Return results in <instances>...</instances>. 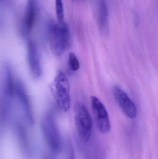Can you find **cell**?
<instances>
[{"instance_id": "1", "label": "cell", "mask_w": 158, "mask_h": 159, "mask_svg": "<svg viewBox=\"0 0 158 159\" xmlns=\"http://www.w3.org/2000/svg\"><path fill=\"white\" fill-rule=\"evenodd\" d=\"M48 36L50 49L57 57H60L71 44L69 28L66 22L51 21L48 26Z\"/></svg>"}, {"instance_id": "2", "label": "cell", "mask_w": 158, "mask_h": 159, "mask_svg": "<svg viewBox=\"0 0 158 159\" xmlns=\"http://www.w3.org/2000/svg\"><path fill=\"white\" fill-rule=\"evenodd\" d=\"M1 102V119L2 123H5L9 118L12 110V102L15 85L12 70L8 64H5L3 70Z\"/></svg>"}, {"instance_id": "3", "label": "cell", "mask_w": 158, "mask_h": 159, "mask_svg": "<svg viewBox=\"0 0 158 159\" xmlns=\"http://www.w3.org/2000/svg\"><path fill=\"white\" fill-rule=\"evenodd\" d=\"M50 90L58 107L63 112H68L70 105V86L67 77L62 71L58 72Z\"/></svg>"}, {"instance_id": "4", "label": "cell", "mask_w": 158, "mask_h": 159, "mask_svg": "<svg viewBox=\"0 0 158 159\" xmlns=\"http://www.w3.org/2000/svg\"><path fill=\"white\" fill-rule=\"evenodd\" d=\"M41 128L45 140L51 151L55 154L59 153L62 149V141L53 114L45 115L42 119Z\"/></svg>"}, {"instance_id": "5", "label": "cell", "mask_w": 158, "mask_h": 159, "mask_svg": "<svg viewBox=\"0 0 158 159\" xmlns=\"http://www.w3.org/2000/svg\"><path fill=\"white\" fill-rule=\"evenodd\" d=\"M75 124L79 137L84 143H87L92 138L93 123L91 115L86 107L81 103L75 106Z\"/></svg>"}, {"instance_id": "6", "label": "cell", "mask_w": 158, "mask_h": 159, "mask_svg": "<svg viewBox=\"0 0 158 159\" xmlns=\"http://www.w3.org/2000/svg\"><path fill=\"white\" fill-rule=\"evenodd\" d=\"M91 104L98 130L103 134L109 132L111 124L105 106L98 98L94 96L91 98Z\"/></svg>"}, {"instance_id": "7", "label": "cell", "mask_w": 158, "mask_h": 159, "mask_svg": "<svg viewBox=\"0 0 158 159\" xmlns=\"http://www.w3.org/2000/svg\"><path fill=\"white\" fill-rule=\"evenodd\" d=\"M113 93L116 102L123 113L130 118H136L137 115L136 106L125 92L118 86H115L113 88Z\"/></svg>"}, {"instance_id": "8", "label": "cell", "mask_w": 158, "mask_h": 159, "mask_svg": "<svg viewBox=\"0 0 158 159\" xmlns=\"http://www.w3.org/2000/svg\"><path fill=\"white\" fill-rule=\"evenodd\" d=\"M15 93L25 119L30 125H33L34 117L31 105L25 87L19 80L15 85Z\"/></svg>"}, {"instance_id": "9", "label": "cell", "mask_w": 158, "mask_h": 159, "mask_svg": "<svg viewBox=\"0 0 158 159\" xmlns=\"http://www.w3.org/2000/svg\"><path fill=\"white\" fill-rule=\"evenodd\" d=\"M27 52L29 67L33 78L39 79L41 75V67L40 56L36 44L32 41H29L27 44Z\"/></svg>"}, {"instance_id": "10", "label": "cell", "mask_w": 158, "mask_h": 159, "mask_svg": "<svg viewBox=\"0 0 158 159\" xmlns=\"http://www.w3.org/2000/svg\"><path fill=\"white\" fill-rule=\"evenodd\" d=\"M37 14V6L35 0H28V4L21 25L23 36L29 34L35 24Z\"/></svg>"}, {"instance_id": "11", "label": "cell", "mask_w": 158, "mask_h": 159, "mask_svg": "<svg viewBox=\"0 0 158 159\" xmlns=\"http://www.w3.org/2000/svg\"><path fill=\"white\" fill-rule=\"evenodd\" d=\"M98 23L102 33L107 35L109 33V13L106 0H99Z\"/></svg>"}, {"instance_id": "12", "label": "cell", "mask_w": 158, "mask_h": 159, "mask_svg": "<svg viewBox=\"0 0 158 159\" xmlns=\"http://www.w3.org/2000/svg\"><path fill=\"white\" fill-rule=\"evenodd\" d=\"M18 137L19 141L21 147L22 151L26 155H28L29 153V142L27 137V133L24 129V127L22 125H18L17 127Z\"/></svg>"}, {"instance_id": "13", "label": "cell", "mask_w": 158, "mask_h": 159, "mask_svg": "<svg viewBox=\"0 0 158 159\" xmlns=\"http://www.w3.org/2000/svg\"><path fill=\"white\" fill-rule=\"evenodd\" d=\"M55 4L58 21L59 22H64V9L63 1L62 0H55Z\"/></svg>"}, {"instance_id": "14", "label": "cell", "mask_w": 158, "mask_h": 159, "mask_svg": "<svg viewBox=\"0 0 158 159\" xmlns=\"http://www.w3.org/2000/svg\"><path fill=\"white\" fill-rule=\"evenodd\" d=\"M68 64L70 69L73 71L78 70L80 68V63L77 56L73 52L69 55Z\"/></svg>"}, {"instance_id": "15", "label": "cell", "mask_w": 158, "mask_h": 159, "mask_svg": "<svg viewBox=\"0 0 158 159\" xmlns=\"http://www.w3.org/2000/svg\"><path fill=\"white\" fill-rule=\"evenodd\" d=\"M67 159H76L73 145L70 141L67 143Z\"/></svg>"}, {"instance_id": "16", "label": "cell", "mask_w": 158, "mask_h": 159, "mask_svg": "<svg viewBox=\"0 0 158 159\" xmlns=\"http://www.w3.org/2000/svg\"><path fill=\"white\" fill-rule=\"evenodd\" d=\"M45 159H56L52 156H48L46 157Z\"/></svg>"}]
</instances>
